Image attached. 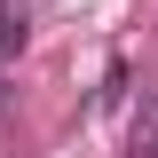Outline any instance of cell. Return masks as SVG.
<instances>
[{"label":"cell","instance_id":"6da1fadb","mask_svg":"<svg viewBox=\"0 0 158 158\" xmlns=\"http://www.w3.org/2000/svg\"><path fill=\"white\" fill-rule=\"evenodd\" d=\"M127 158H158V95H150V111H135V127H127Z\"/></svg>","mask_w":158,"mask_h":158},{"label":"cell","instance_id":"7a4b0ae2","mask_svg":"<svg viewBox=\"0 0 158 158\" xmlns=\"http://www.w3.org/2000/svg\"><path fill=\"white\" fill-rule=\"evenodd\" d=\"M16 48H24V16L0 8V63H16Z\"/></svg>","mask_w":158,"mask_h":158}]
</instances>
